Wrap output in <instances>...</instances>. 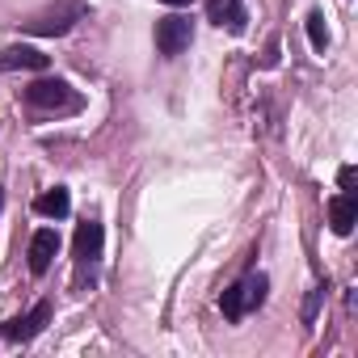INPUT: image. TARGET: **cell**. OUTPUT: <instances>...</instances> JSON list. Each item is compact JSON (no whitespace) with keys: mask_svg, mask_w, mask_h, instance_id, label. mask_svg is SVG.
Returning a JSON list of instances; mask_svg holds the SVG:
<instances>
[{"mask_svg":"<svg viewBox=\"0 0 358 358\" xmlns=\"http://www.w3.org/2000/svg\"><path fill=\"white\" fill-rule=\"evenodd\" d=\"M308 43H312V51H324L329 47V30H324V13L320 9L308 13Z\"/></svg>","mask_w":358,"mask_h":358,"instance_id":"12","label":"cell"},{"mask_svg":"<svg viewBox=\"0 0 358 358\" xmlns=\"http://www.w3.org/2000/svg\"><path fill=\"white\" fill-rule=\"evenodd\" d=\"M55 253H59V232L55 228H38L30 236V274H47Z\"/></svg>","mask_w":358,"mask_h":358,"instance_id":"7","label":"cell"},{"mask_svg":"<svg viewBox=\"0 0 358 358\" xmlns=\"http://www.w3.org/2000/svg\"><path fill=\"white\" fill-rule=\"evenodd\" d=\"M101 245H106V232L97 220H85L76 228V241H72V262H76V291H89L97 282V266H101Z\"/></svg>","mask_w":358,"mask_h":358,"instance_id":"1","label":"cell"},{"mask_svg":"<svg viewBox=\"0 0 358 358\" xmlns=\"http://www.w3.org/2000/svg\"><path fill=\"white\" fill-rule=\"evenodd\" d=\"M266 291H270V278L257 274V270H249V274H241V278L220 295V308H224L228 320H245L249 312H257V308L266 303Z\"/></svg>","mask_w":358,"mask_h":358,"instance_id":"3","label":"cell"},{"mask_svg":"<svg viewBox=\"0 0 358 358\" xmlns=\"http://www.w3.org/2000/svg\"><path fill=\"white\" fill-rule=\"evenodd\" d=\"M34 211H38V215H47V220H64V215L72 211V199H68V190H64V186L43 190V194L34 199Z\"/></svg>","mask_w":358,"mask_h":358,"instance_id":"11","label":"cell"},{"mask_svg":"<svg viewBox=\"0 0 358 358\" xmlns=\"http://www.w3.org/2000/svg\"><path fill=\"white\" fill-rule=\"evenodd\" d=\"M164 5H177V9H182V5H190V0H164Z\"/></svg>","mask_w":358,"mask_h":358,"instance_id":"15","label":"cell"},{"mask_svg":"<svg viewBox=\"0 0 358 358\" xmlns=\"http://www.w3.org/2000/svg\"><path fill=\"white\" fill-rule=\"evenodd\" d=\"M354 224H358V203H354V194L341 190L337 199H329V228H333L337 236H350Z\"/></svg>","mask_w":358,"mask_h":358,"instance_id":"8","label":"cell"},{"mask_svg":"<svg viewBox=\"0 0 358 358\" xmlns=\"http://www.w3.org/2000/svg\"><path fill=\"white\" fill-rule=\"evenodd\" d=\"M26 106L34 114H76L85 106V97L68 80H59V76H43V80H34L26 89Z\"/></svg>","mask_w":358,"mask_h":358,"instance_id":"2","label":"cell"},{"mask_svg":"<svg viewBox=\"0 0 358 358\" xmlns=\"http://www.w3.org/2000/svg\"><path fill=\"white\" fill-rule=\"evenodd\" d=\"M51 59L38 51V47H5L0 51V68L5 72H17V68H26V72H43Z\"/></svg>","mask_w":358,"mask_h":358,"instance_id":"9","label":"cell"},{"mask_svg":"<svg viewBox=\"0 0 358 358\" xmlns=\"http://www.w3.org/2000/svg\"><path fill=\"white\" fill-rule=\"evenodd\" d=\"M85 13H89V9L80 5V0H64V5H55V9H47V13H38V17H30L26 30L38 34V38H55V34H68Z\"/></svg>","mask_w":358,"mask_h":358,"instance_id":"4","label":"cell"},{"mask_svg":"<svg viewBox=\"0 0 358 358\" xmlns=\"http://www.w3.org/2000/svg\"><path fill=\"white\" fill-rule=\"evenodd\" d=\"M194 43V22L190 17H182V13H173V17H160L156 22V51L160 55H182L186 47Z\"/></svg>","mask_w":358,"mask_h":358,"instance_id":"5","label":"cell"},{"mask_svg":"<svg viewBox=\"0 0 358 358\" xmlns=\"http://www.w3.org/2000/svg\"><path fill=\"white\" fill-rule=\"evenodd\" d=\"M337 186H341L345 194H354V164H345V169L337 173Z\"/></svg>","mask_w":358,"mask_h":358,"instance_id":"14","label":"cell"},{"mask_svg":"<svg viewBox=\"0 0 358 358\" xmlns=\"http://www.w3.org/2000/svg\"><path fill=\"white\" fill-rule=\"evenodd\" d=\"M47 324H51V303L43 299V303H34L26 316H13V320L0 324V337H5V341H34Z\"/></svg>","mask_w":358,"mask_h":358,"instance_id":"6","label":"cell"},{"mask_svg":"<svg viewBox=\"0 0 358 358\" xmlns=\"http://www.w3.org/2000/svg\"><path fill=\"white\" fill-rule=\"evenodd\" d=\"M207 17L215 26H228L232 34L245 30V0H207Z\"/></svg>","mask_w":358,"mask_h":358,"instance_id":"10","label":"cell"},{"mask_svg":"<svg viewBox=\"0 0 358 358\" xmlns=\"http://www.w3.org/2000/svg\"><path fill=\"white\" fill-rule=\"evenodd\" d=\"M324 291H329L324 282L308 291V299H303V312H299V316H303V324H312V320H316V312H320V303H324Z\"/></svg>","mask_w":358,"mask_h":358,"instance_id":"13","label":"cell"}]
</instances>
